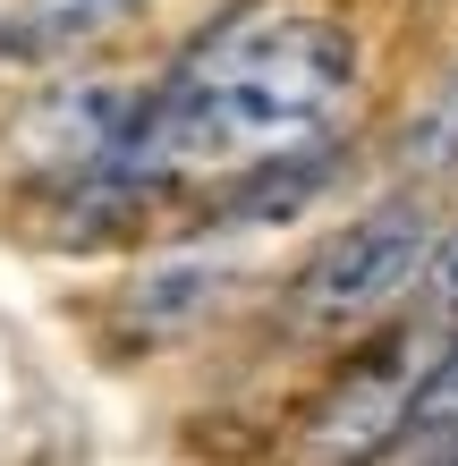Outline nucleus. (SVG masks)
<instances>
[{
    "label": "nucleus",
    "mask_w": 458,
    "mask_h": 466,
    "mask_svg": "<svg viewBox=\"0 0 458 466\" xmlns=\"http://www.w3.org/2000/svg\"><path fill=\"white\" fill-rule=\"evenodd\" d=\"M442 212L424 187H399V196L365 204L357 221H340L331 238L298 263V280L280 297V322L314 348H357L373 331H391L399 314L424 297L442 255Z\"/></svg>",
    "instance_id": "nucleus-1"
},
{
    "label": "nucleus",
    "mask_w": 458,
    "mask_h": 466,
    "mask_svg": "<svg viewBox=\"0 0 458 466\" xmlns=\"http://www.w3.org/2000/svg\"><path fill=\"white\" fill-rule=\"evenodd\" d=\"M331 178H340V145L322 136L306 153H272V161H255V170H238L221 196H212V212H221V229H272V221H298Z\"/></svg>",
    "instance_id": "nucleus-4"
},
{
    "label": "nucleus",
    "mask_w": 458,
    "mask_h": 466,
    "mask_svg": "<svg viewBox=\"0 0 458 466\" xmlns=\"http://www.w3.org/2000/svg\"><path fill=\"white\" fill-rule=\"evenodd\" d=\"M442 322L433 314H408L391 331H373L348 348L340 381L314 399V416L298 432V466H391L408 450V424H416V399L442 365Z\"/></svg>",
    "instance_id": "nucleus-2"
},
{
    "label": "nucleus",
    "mask_w": 458,
    "mask_h": 466,
    "mask_svg": "<svg viewBox=\"0 0 458 466\" xmlns=\"http://www.w3.org/2000/svg\"><path fill=\"white\" fill-rule=\"evenodd\" d=\"M391 466H458V424L442 432V441H416V450H399Z\"/></svg>",
    "instance_id": "nucleus-9"
},
{
    "label": "nucleus",
    "mask_w": 458,
    "mask_h": 466,
    "mask_svg": "<svg viewBox=\"0 0 458 466\" xmlns=\"http://www.w3.org/2000/svg\"><path fill=\"white\" fill-rule=\"evenodd\" d=\"M137 9H145V0H17L9 25H0V60L60 68V60H76V51L111 43Z\"/></svg>",
    "instance_id": "nucleus-5"
},
{
    "label": "nucleus",
    "mask_w": 458,
    "mask_h": 466,
    "mask_svg": "<svg viewBox=\"0 0 458 466\" xmlns=\"http://www.w3.org/2000/svg\"><path fill=\"white\" fill-rule=\"evenodd\" d=\"M416 314H433L442 331H458V221L442 229V255H433V280H424Z\"/></svg>",
    "instance_id": "nucleus-8"
},
{
    "label": "nucleus",
    "mask_w": 458,
    "mask_h": 466,
    "mask_svg": "<svg viewBox=\"0 0 458 466\" xmlns=\"http://www.w3.org/2000/svg\"><path fill=\"white\" fill-rule=\"evenodd\" d=\"M127 119H137V94H127L119 76H68V86H43L17 111L9 153H17L25 178H51V196H60V187H76L102 153L119 145Z\"/></svg>",
    "instance_id": "nucleus-3"
},
{
    "label": "nucleus",
    "mask_w": 458,
    "mask_h": 466,
    "mask_svg": "<svg viewBox=\"0 0 458 466\" xmlns=\"http://www.w3.org/2000/svg\"><path fill=\"white\" fill-rule=\"evenodd\" d=\"M391 161H399V178H408V187H442V178H458V60L442 68V86L408 111V127H399Z\"/></svg>",
    "instance_id": "nucleus-7"
},
{
    "label": "nucleus",
    "mask_w": 458,
    "mask_h": 466,
    "mask_svg": "<svg viewBox=\"0 0 458 466\" xmlns=\"http://www.w3.org/2000/svg\"><path fill=\"white\" fill-rule=\"evenodd\" d=\"M221 280H229V263L221 255H170V263H153L137 297H127V314L145 322V331H178V322H196L221 306Z\"/></svg>",
    "instance_id": "nucleus-6"
}]
</instances>
